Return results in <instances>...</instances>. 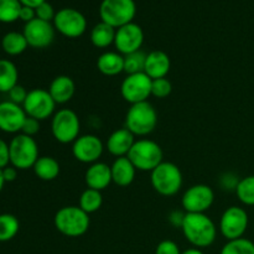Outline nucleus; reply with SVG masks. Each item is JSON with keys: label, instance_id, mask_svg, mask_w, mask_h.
<instances>
[{"label": "nucleus", "instance_id": "1", "mask_svg": "<svg viewBox=\"0 0 254 254\" xmlns=\"http://www.w3.org/2000/svg\"><path fill=\"white\" fill-rule=\"evenodd\" d=\"M181 230L188 242L198 250L213 245L217 236L215 222L206 213H186Z\"/></svg>", "mask_w": 254, "mask_h": 254}, {"label": "nucleus", "instance_id": "2", "mask_svg": "<svg viewBox=\"0 0 254 254\" xmlns=\"http://www.w3.org/2000/svg\"><path fill=\"white\" fill-rule=\"evenodd\" d=\"M54 223L61 235L77 238L86 235L91 220L88 213L84 212L79 206H64L56 212Z\"/></svg>", "mask_w": 254, "mask_h": 254}, {"label": "nucleus", "instance_id": "3", "mask_svg": "<svg viewBox=\"0 0 254 254\" xmlns=\"http://www.w3.org/2000/svg\"><path fill=\"white\" fill-rule=\"evenodd\" d=\"M150 183L159 195L170 197L183 188V173L176 164L163 161L150 173Z\"/></svg>", "mask_w": 254, "mask_h": 254}, {"label": "nucleus", "instance_id": "4", "mask_svg": "<svg viewBox=\"0 0 254 254\" xmlns=\"http://www.w3.org/2000/svg\"><path fill=\"white\" fill-rule=\"evenodd\" d=\"M158 124V113L153 104L146 102L131 104L126 116V128L134 135L145 136L153 133Z\"/></svg>", "mask_w": 254, "mask_h": 254}, {"label": "nucleus", "instance_id": "5", "mask_svg": "<svg viewBox=\"0 0 254 254\" xmlns=\"http://www.w3.org/2000/svg\"><path fill=\"white\" fill-rule=\"evenodd\" d=\"M138 171H153L163 163L161 146L150 139H138L127 155Z\"/></svg>", "mask_w": 254, "mask_h": 254}, {"label": "nucleus", "instance_id": "6", "mask_svg": "<svg viewBox=\"0 0 254 254\" xmlns=\"http://www.w3.org/2000/svg\"><path fill=\"white\" fill-rule=\"evenodd\" d=\"M10 165L17 170L34 168L39 156V146L32 136L20 133L11 139L9 144Z\"/></svg>", "mask_w": 254, "mask_h": 254}, {"label": "nucleus", "instance_id": "7", "mask_svg": "<svg viewBox=\"0 0 254 254\" xmlns=\"http://www.w3.org/2000/svg\"><path fill=\"white\" fill-rule=\"evenodd\" d=\"M136 14L134 0H103L99 6L101 20L114 29L133 22Z\"/></svg>", "mask_w": 254, "mask_h": 254}, {"label": "nucleus", "instance_id": "8", "mask_svg": "<svg viewBox=\"0 0 254 254\" xmlns=\"http://www.w3.org/2000/svg\"><path fill=\"white\" fill-rule=\"evenodd\" d=\"M79 130H81L79 118L72 109H60L52 117L51 131L54 138L59 143H73L79 136Z\"/></svg>", "mask_w": 254, "mask_h": 254}, {"label": "nucleus", "instance_id": "9", "mask_svg": "<svg viewBox=\"0 0 254 254\" xmlns=\"http://www.w3.org/2000/svg\"><path fill=\"white\" fill-rule=\"evenodd\" d=\"M54 26L62 36L78 39L86 32L87 20L78 10L73 7H64L55 15Z\"/></svg>", "mask_w": 254, "mask_h": 254}, {"label": "nucleus", "instance_id": "10", "mask_svg": "<svg viewBox=\"0 0 254 254\" xmlns=\"http://www.w3.org/2000/svg\"><path fill=\"white\" fill-rule=\"evenodd\" d=\"M22 108L27 117H31V118L41 122L55 114L56 102L54 101L47 89L35 88L27 93Z\"/></svg>", "mask_w": 254, "mask_h": 254}, {"label": "nucleus", "instance_id": "11", "mask_svg": "<svg viewBox=\"0 0 254 254\" xmlns=\"http://www.w3.org/2000/svg\"><path fill=\"white\" fill-rule=\"evenodd\" d=\"M248 213L245 208L231 206L222 213L220 220V232L227 241L238 240L245 236L248 228Z\"/></svg>", "mask_w": 254, "mask_h": 254}, {"label": "nucleus", "instance_id": "12", "mask_svg": "<svg viewBox=\"0 0 254 254\" xmlns=\"http://www.w3.org/2000/svg\"><path fill=\"white\" fill-rule=\"evenodd\" d=\"M151 83H153V79L144 72L128 74L127 78H124V81L122 82V97L124 101L130 103V106L146 102L151 96Z\"/></svg>", "mask_w": 254, "mask_h": 254}, {"label": "nucleus", "instance_id": "13", "mask_svg": "<svg viewBox=\"0 0 254 254\" xmlns=\"http://www.w3.org/2000/svg\"><path fill=\"white\" fill-rule=\"evenodd\" d=\"M215 202V192L205 184L192 185L185 191L181 206L186 213H205Z\"/></svg>", "mask_w": 254, "mask_h": 254}, {"label": "nucleus", "instance_id": "14", "mask_svg": "<svg viewBox=\"0 0 254 254\" xmlns=\"http://www.w3.org/2000/svg\"><path fill=\"white\" fill-rule=\"evenodd\" d=\"M55 32H56V29L54 24L36 17L32 21L25 24L22 34L29 46L34 49H46L54 42Z\"/></svg>", "mask_w": 254, "mask_h": 254}, {"label": "nucleus", "instance_id": "15", "mask_svg": "<svg viewBox=\"0 0 254 254\" xmlns=\"http://www.w3.org/2000/svg\"><path fill=\"white\" fill-rule=\"evenodd\" d=\"M143 42L144 31L135 22H130V24H127L117 29L114 46H116L117 51L123 55V56L140 51Z\"/></svg>", "mask_w": 254, "mask_h": 254}, {"label": "nucleus", "instance_id": "16", "mask_svg": "<svg viewBox=\"0 0 254 254\" xmlns=\"http://www.w3.org/2000/svg\"><path fill=\"white\" fill-rule=\"evenodd\" d=\"M104 150L101 139L93 134L79 135L72 145V154L74 159L83 164H94L99 160Z\"/></svg>", "mask_w": 254, "mask_h": 254}, {"label": "nucleus", "instance_id": "17", "mask_svg": "<svg viewBox=\"0 0 254 254\" xmlns=\"http://www.w3.org/2000/svg\"><path fill=\"white\" fill-rule=\"evenodd\" d=\"M22 106L5 101L0 103V130L14 134L21 131L22 124L26 119Z\"/></svg>", "mask_w": 254, "mask_h": 254}, {"label": "nucleus", "instance_id": "18", "mask_svg": "<svg viewBox=\"0 0 254 254\" xmlns=\"http://www.w3.org/2000/svg\"><path fill=\"white\" fill-rule=\"evenodd\" d=\"M84 181H86L87 188L103 191L113 183L111 166L102 161L91 164L84 174Z\"/></svg>", "mask_w": 254, "mask_h": 254}, {"label": "nucleus", "instance_id": "19", "mask_svg": "<svg viewBox=\"0 0 254 254\" xmlns=\"http://www.w3.org/2000/svg\"><path fill=\"white\" fill-rule=\"evenodd\" d=\"M134 143H135V135L124 127L122 129H117L109 135L107 140V149L113 156L122 158L128 155Z\"/></svg>", "mask_w": 254, "mask_h": 254}, {"label": "nucleus", "instance_id": "20", "mask_svg": "<svg viewBox=\"0 0 254 254\" xmlns=\"http://www.w3.org/2000/svg\"><path fill=\"white\" fill-rule=\"evenodd\" d=\"M171 68L170 57L161 50H155L146 55L145 68L144 73L148 74L151 79L164 78L168 76Z\"/></svg>", "mask_w": 254, "mask_h": 254}, {"label": "nucleus", "instance_id": "21", "mask_svg": "<svg viewBox=\"0 0 254 254\" xmlns=\"http://www.w3.org/2000/svg\"><path fill=\"white\" fill-rule=\"evenodd\" d=\"M47 91L50 92L56 104H64L73 98L74 92H76V84L69 76L60 74L52 79Z\"/></svg>", "mask_w": 254, "mask_h": 254}, {"label": "nucleus", "instance_id": "22", "mask_svg": "<svg viewBox=\"0 0 254 254\" xmlns=\"http://www.w3.org/2000/svg\"><path fill=\"white\" fill-rule=\"evenodd\" d=\"M112 181L121 188H127L130 185L135 179L136 169L133 165L128 156L117 158L111 165Z\"/></svg>", "mask_w": 254, "mask_h": 254}, {"label": "nucleus", "instance_id": "23", "mask_svg": "<svg viewBox=\"0 0 254 254\" xmlns=\"http://www.w3.org/2000/svg\"><path fill=\"white\" fill-rule=\"evenodd\" d=\"M97 68L104 76H118L119 73L124 72V56L119 52H104L97 60Z\"/></svg>", "mask_w": 254, "mask_h": 254}, {"label": "nucleus", "instance_id": "24", "mask_svg": "<svg viewBox=\"0 0 254 254\" xmlns=\"http://www.w3.org/2000/svg\"><path fill=\"white\" fill-rule=\"evenodd\" d=\"M32 169L35 175L42 181H52L60 175V164L52 156H40Z\"/></svg>", "mask_w": 254, "mask_h": 254}, {"label": "nucleus", "instance_id": "25", "mask_svg": "<svg viewBox=\"0 0 254 254\" xmlns=\"http://www.w3.org/2000/svg\"><path fill=\"white\" fill-rule=\"evenodd\" d=\"M117 29L112 27L111 25L101 21L94 25L91 31V42L93 46L98 49H106V47L114 45Z\"/></svg>", "mask_w": 254, "mask_h": 254}, {"label": "nucleus", "instance_id": "26", "mask_svg": "<svg viewBox=\"0 0 254 254\" xmlns=\"http://www.w3.org/2000/svg\"><path fill=\"white\" fill-rule=\"evenodd\" d=\"M1 47L5 54L9 56H19L25 52V50L29 47V44L22 32L10 31L2 36Z\"/></svg>", "mask_w": 254, "mask_h": 254}, {"label": "nucleus", "instance_id": "27", "mask_svg": "<svg viewBox=\"0 0 254 254\" xmlns=\"http://www.w3.org/2000/svg\"><path fill=\"white\" fill-rule=\"evenodd\" d=\"M19 72L16 66L10 60H0V92L9 93L17 84Z\"/></svg>", "mask_w": 254, "mask_h": 254}, {"label": "nucleus", "instance_id": "28", "mask_svg": "<svg viewBox=\"0 0 254 254\" xmlns=\"http://www.w3.org/2000/svg\"><path fill=\"white\" fill-rule=\"evenodd\" d=\"M102 205H103L102 191L87 188L86 190L81 193V196H79L78 206L84 211V212L88 213V215L97 212V211L102 207Z\"/></svg>", "mask_w": 254, "mask_h": 254}, {"label": "nucleus", "instance_id": "29", "mask_svg": "<svg viewBox=\"0 0 254 254\" xmlns=\"http://www.w3.org/2000/svg\"><path fill=\"white\" fill-rule=\"evenodd\" d=\"M20 228L19 220L11 213L0 215V242L11 241L17 235Z\"/></svg>", "mask_w": 254, "mask_h": 254}, {"label": "nucleus", "instance_id": "30", "mask_svg": "<svg viewBox=\"0 0 254 254\" xmlns=\"http://www.w3.org/2000/svg\"><path fill=\"white\" fill-rule=\"evenodd\" d=\"M236 193L243 205L254 206V175H250L238 181Z\"/></svg>", "mask_w": 254, "mask_h": 254}, {"label": "nucleus", "instance_id": "31", "mask_svg": "<svg viewBox=\"0 0 254 254\" xmlns=\"http://www.w3.org/2000/svg\"><path fill=\"white\" fill-rule=\"evenodd\" d=\"M21 2L19 0H0V22H14L19 20Z\"/></svg>", "mask_w": 254, "mask_h": 254}, {"label": "nucleus", "instance_id": "32", "mask_svg": "<svg viewBox=\"0 0 254 254\" xmlns=\"http://www.w3.org/2000/svg\"><path fill=\"white\" fill-rule=\"evenodd\" d=\"M220 254H254V243L245 237L227 241Z\"/></svg>", "mask_w": 254, "mask_h": 254}, {"label": "nucleus", "instance_id": "33", "mask_svg": "<svg viewBox=\"0 0 254 254\" xmlns=\"http://www.w3.org/2000/svg\"><path fill=\"white\" fill-rule=\"evenodd\" d=\"M146 55L141 51L133 52L124 56V72L127 74H134L144 72Z\"/></svg>", "mask_w": 254, "mask_h": 254}, {"label": "nucleus", "instance_id": "34", "mask_svg": "<svg viewBox=\"0 0 254 254\" xmlns=\"http://www.w3.org/2000/svg\"><path fill=\"white\" fill-rule=\"evenodd\" d=\"M171 91H173V84H171V82L166 77L153 79V83H151V96L163 99L170 96Z\"/></svg>", "mask_w": 254, "mask_h": 254}, {"label": "nucleus", "instance_id": "35", "mask_svg": "<svg viewBox=\"0 0 254 254\" xmlns=\"http://www.w3.org/2000/svg\"><path fill=\"white\" fill-rule=\"evenodd\" d=\"M35 11H36L37 19L44 20V21H49V22L54 21L55 15H56V11H55L54 6L47 1L42 2L41 5H39V6L35 9Z\"/></svg>", "mask_w": 254, "mask_h": 254}, {"label": "nucleus", "instance_id": "36", "mask_svg": "<svg viewBox=\"0 0 254 254\" xmlns=\"http://www.w3.org/2000/svg\"><path fill=\"white\" fill-rule=\"evenodd\" d=\"M179 246L171 240H164L156 246L155 254H181Z\"/></svg>", "mask_w": 254, "mask_h": 254}, {"label": "nucleus", "instance_id": "37", "mask_svg": "<svg viewBox=\"0 0 254 254\" xmlns=\"http://www.w3.org/2000/svg\"><path fill=\"white\" fill-rule=\"evenodd\" d=\"M27 93H29V92H27L26 89L24 88V87L20 86V84H16L14 88L10 89L9 93H7V94H9V101L10 102L19 104V106H22V104H24V102H25V99H26Z\"/></svg>", "mask_w": 254, "mask_h": 254}, {"label": "nucleus", "instance_id": "38", "mask_svg": "<svg viewBox=\"0 0 254 254\" xmlns=\"http://www.w3.org/2000/svg\"><path fill=\"white\" fill-rule=\"evenodd\" d=\"M40 131V121L37 119L31 118V117H26L24 124H22L21 133L25 135H29L34 138V135H36Z\"/></svg>", "mask_w": 254, "mask_h": 254}, {"label": "nucleus", "instance_id": "39", "mask_svg": "<svg viewBox=\"0 0 254 254\" xmlns=\"http://www.w3.org/2000/svg\"><path fill=\"white\" fill-rule=\"evenodd\" d=\"M10 164V150L9 144L0 139V169H4L9 166Z\"/></svg>", "mask_w": 254, "mask_h": 254}, {"label": "nucleus", "instance_id": "40", "mask_svg": "<svg viewBox=\"0 0 254 254\" xmlns=\"http://www.w3.org/2000/svg\"><path fill=\"white\" fill-rule=\"evenodd\" d=\"M185 216H186L185 211L183 212V211L175 210L169 215V222H170L174 227L181 228V226H183L184 223V220H185Z\"/></svg>", "mask_w": 254, "mask_h": 254}, {"label": "nucleus", "instance_id": "41", "mask_svg": "<svg viewBox=\"0 0 254 254\" xmlns=\"http://www.w3.org/2000/svg\"><path fill=\"white\" fill-rule=\"evenodd\" d=\"M20 20L27 24V22L32 21L34 19H36V11H35L34 7H30V6H24L22 5L21 10H20Z\"/></svg>", "mask_w": 254, "mask_h": 254}, {"label": "nucleus", "instance_id": "42", "mask_svg": "<svg viewBox=\"0 0 254 254\" xmlns=\"http://www.w3.org/2000/svg\"><path fill=\"white\" fill-rule=\"evenodd\" d=\"M2 175H4L5 183H11L17 178V169L12 165L6 166V168L2 169Z\"/></svg>", "mask_w": 254, "mask_h": 254}, {"label": "nucleus", "instance_id": "43", "mask_svg": "<svg viewBox=\"0 0 254 254\" xmlns=\"http://www.w3.org/2000/svg\"><path fill=\"white\" fill-rule=\"evenodd\" d=\"M19 1L21 2V5H24V6H30L36 9L39 5H41L42 2H45L46 0H19Z\"/></svg>", "mask_w": 254, "mask_h": 254}, {"label": "nucleus", "instance_id": "44", "mask_svg": "<svg viewBox=\"0 0 254 254\" xmlns=\"http://www.w3.org/2000/svg\"><path fill=\"white\" fill-rule=\"evenodd\" d=\"M181 254H205V253L202 252V250H198V248L192 247V248H189V250L184 251Z\"/></svg>", "mask_w": 254, "mask_h": 254}, {"label": "nucleus", "instance_id": "45", "mask_svg": "<svg viewBox=\"0 0 254 254\" xmlns=\"http://www.w3.org/2000/svg\"><path fill=\"white\" fill-rule=\"evenodd\" d=\"M4 184H5V179H4V175H2V170L0 169V192H1L2 188H4Z\"/></svg>", "mask_w": 254, "mask_h": 254}]
</instances>
